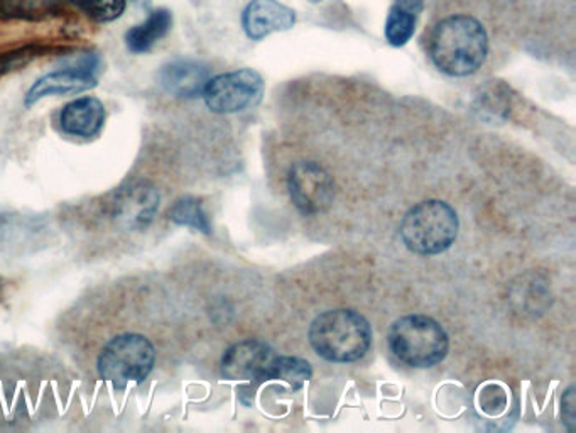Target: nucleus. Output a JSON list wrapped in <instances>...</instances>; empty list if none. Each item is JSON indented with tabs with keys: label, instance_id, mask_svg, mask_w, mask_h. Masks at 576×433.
<instances>
[{
	"label": "nucleus",
	"instance_id": "1",
	"mask_svg": "<svg viewBox=\"0 0 576 433\" xmlns=\"http://www.w3.org/2000/svg\"><path fill=\"white\" fill-rule=\"evenodd\" d=\"M489 54V36L475 17L466 14L445 17L433 27L430 58L450 77H469L482 68Z\"/></svg>",
	"mask_w": 576,
	"mask_h": 433
},
{
	"label": "nucleus",
	"instance_id": "2",
	"mask_svg": "<svg viewBox=\"0 0 576 433\" xmlns=\"http://www.w3.org/2000/svg\"><path fill=\"white\" fill-rule=\"evenodd\" d=\"M309 342L323 359L354 362L366 356L371 347L372 330L357 311L332 310L311 323Z\"/></svg>",
	"mask_w": 576,
	"mask_h": 433
},
{
	"label": "nucleus",
	"instance_id": "3",
	"mask_svg": "<svg viewBox=\"0 0 576 433\" xmlns=\"http://www.w3.org/2000/svg\"><path fill=\"white\" fill-rule=\"evenodd\" d=\"M156 365V347L150 338L136 332L115 335L97 357V372L115 390L127 384L141 383L150 377Z\"/></svg>",
	"mask_w": 576,
	"mask_h": 433
},
{
	"label": "nucleus",
	"instance_id": "4",
	"mask_svg": "<svg viewBox=\"0 0 576 433\" xmlns=\"http://www.w3.org/2000/svg\"><path fill=\"white\" fill-rule=\"evenodd\" d=\"M394 356L411 368H432L448 353V335L436 320L409 315L397 320L389 332Z\"/></svg>",
	"mask_w": 576,
	"mask_h": 433
},
{
	"label": "nucleus",
	"instance_id": "5",
	"mask_svg": "<svg viewBox=\"0 0 576 433\" xmlns=\"http://www.w3.org/2000/svg\"><path fill=\"white\" fill-rule=\"evenodd\" d=\"M458 234L457 212L439 200H427L412 207L401 224V235L412 253L439 254L447 251Z\"/></svg>",
	"mask_w": 576,
	"mask_h": 433
},
{
	"label": "nucleus",
	"instance_id": "6",
	"mask_svg": "<svg viewBox=\"0 0 576 433\" xmlns=\"http://www.w3.org/2000/svg\"><path fill=\"white\" fill-rule=\"evenodd\" d=\"M264 80L254 69H235L206 81L203 99L215 114H235L259 104Z\"/></svg>",
	"mask_w": 576,
	"mask_h": 433
},
{
	"label": "nucleus",
	"instance_id": "7",
	"mask_svg": "<svg viewBox=\"0 0 576 433\" xmlns=\"http://www.w3.org/2000/svg\"><path fill=\"white\" fill-rule=\"evenodd\" d=\"M161 196L148 181L124 187L108 202V214L117 226L127 230H142L153 222Z\"/></svg>",
	"mask_w": 576,
	"mask_h": 433
},
{
	"label": "nucleus",
	"instance_id": "8",
	"mask_svg": "<svg viewBox=\"0 0 576 433\" xmlns=\"http://www.w3.org/2000/svg\"><path fill=\"white\" fill-rule=\"evenodd\" d=\"M290 193L293 204L306 215H317L332 205L333 180L329 173L313 162L296 163L290 171Z\"/></svg>",
	"mask_w": 576,
	"mask_h": 433
},
{
	"label": "nucleus",
	"instance_id": "9",
	"mask_svg": "<svg viewBox=\"0 0 576 433\" xmlns=\"http://www.w3.org/2000/svg\"><path fill=\"white\" fill-rule=\"evenodd\" d=\"M274 359V351L268 344L248 339L227 349L221 357V374L232 381L268 380Z\"/></svg>",
	"mask_w": 576,
	"mask_h": 433
},
{
	"label": "nucleus",
	"instance_id": "10",
	"mask_svg": "<svg viewBox=\"0 0 576 433\" xmlns=\"http://www.w3.org/2000/svg\"><path fill=\"white\" fill-rule=\"evenodd\" d=\"M296 24V12L278 0H253L242 12V27L247 38L259 41L272 33L290 31Z\"/></svg>",
	"mask_w": 576,
	"mask_h": 433
},
{
	"label": "nucleus",
	"instance_id": "11",
	"mask_svg": "<svg viewBox=\"0 0 576 433\" xmlns=\"http://www.w3.org/2000/svg\"><path fill=\"white\" fill-rule=\"evenodd\" d=\"M212 68L195 60H172L159 72V84L166 92L180 99H195L202 95L206 81L210 80Z\"/></svg>",
	"mask_w": 576,
	"mask_h": 433
},
{
	"label": "nucleus",
	"instance_id": "12",
	"mask_svg": "<svg viewBox=\"0 0 576 433\" xmlns=\"http://www.w3.org/2000/svg\"><path fill=\"white\" fill-rule=\"evenodd\" d=\"M97 85H99L97 75L81 74L72 68H57L56 72H51L33 84L31 89L27 90L24 105L33 107L47 97L77 95L95 89Z\"/></svg>",
	"mask_w": 576,
	"mask_h": 433
},
{
	"label": "nucleus",
	"instance_id": "13",
	"mask_svg": "<svg viewBox=\"0 0 576 433\" xmlns=\"http://www.w3.org/2000/svg\"><path fill=\"white\" fill-rule=\"evenodd\" d=\"M105 107L97 97H80L63 107L60 124L63 131L77 138H93L102 131Z\"/></svg>",
	"mask_w": 576,
	"mask_h": 433
},
{
	"label": "nucleus",
	"instance_id": "14",
	"mask_svg": "<svg viewBox=\"0 0 576 433\" xmlns=\"http://www.w3.org/2000/svg\"><path fill=\"white\" fill-rule=\"evenodd\" d=\"M172 12L166 8L154 9L138 26L126 33V47L130 53H150L161 39L171 31Z\"/></svg>",
	"mask_w": 576,
	"mask_h": 433
},
{
	"label": "nucleus",
	"instance_id": "15",
	"mask_svg": "<svg viewBox=\"0 0 576 433\" xmlns=\"http://www.w3.org/2000/svg\"><path fill=\"white\" fill-rule=\"evenodd\" d=\"M423 12V0H396L387 14L386 35L391 47H406L417 33L418 17Z\"/></svg>",
	"mask_w": 576,
	"mask_h": 433
},
{
	"label": "nucleus",
	"instance_id": "16",
	"mask_svg": "<svg viewBox=\"0 0 576 433\" xmlns=\"http://www.w3.org/2000/svg\"><path fill=\"white\" fill-rule=\"evenodd\" d=\"M60 4L54 0H0V21L41 23L56 17Z\"/></svg>",
	"mask_w": 576,
	"mask_h": 433
},
{
	"label": "nucleus",
	"instance_id": "17",
	"mask_svg": "<svg viewBox=\"0 0 576 433\" xmlns=\"http://www.w3.org/2000/svg\"><path fill=\"white\" fill-rule=\"evenodd\" d=\"M169 219L176 226L191 227V229L200 230L203 234H210V220L206 217L202 204L199 200L184 196L178 200L171 208H169Z\"/></svg>",
	"mask_w": 576,
	"mask_h": 433
},
{
	"label": "nucleus",
	"instance_id": "18",
	"mask_svg": "<svg viewBox=\"0 0 576 433\" xmlns=\"http://www.w3.org/2000/svg\"><path fill=\"white\" fill-rule=\"evenodd\" d=\"M309 378H311V366L308 360L299 359V357L276 356L268 374V380L284 381L293 387L303 386Z\"/></svg>",
	"mask_w": 576,
	"mask_h": 433
},
{
	"label": "nucleus",
	"instance_id": "19",
	"mask_svg": "<svg viewBox=\"0 0 576 433\" xmlns=\"http://www.w3.org/2000/svg\"><path fill=\"white\" fill-rule=\"evenodd\" d=\"M85 16L100 24L114 23L124 16L127 9V0H68Z\"/></svg>",
	"mask_w": 576,
	"mask_h": 433
},
{
	"label": "nucleus",
	"instance_id": "20",
	"mask_svg": "<svg viewBox=\"0 0 576 433\" xmlns=\"http://www.w3.org/2000/svg\"><path fill=\"white\" fill-rule=\"evenodd\" d=\"M48 51H50V48L41 47V44H27V47L16 48V50L2 53L0 54V75L17 72V69L35 62L36 58L42 56Z\"/></svg>",
	"mask_w": 576,
	"mask_h": 433
},
{
	"label": "nucleus",
	"instance_id": "21",
	"mask_svg": "<svg viewBox=\"0 0 576 433\" xmlns=\"http://www.w3.org/2000/svg\"><path fill=\"white\" fill-rule=\"evenodd\" d=\"M481 408L487 415H500L508 407V395H505L504 387L499 384H487L482 387L481 395Z\"/></svg>",
	"mask_w": 576,
	"mask_h": 433
},
{
	"label": "nucleus",
	"instance_id": "22",
	"mask_svg": "<svg viewBox=\"0 0 576 433\" xmlns=\"http://www.w3.org/2000/svg\"><path fill=\"white\" fill-rule=\"evenodd\" d=\"M60 68H72L81 72V74L97 75V69L100 68L99 53L81 51L77 54H65L60 60Z\"/></svg>",
	"mask_w": 576,
	"mask_h": 433
},
{
	"label": "nucleus",
	"instance_id": "23",
	"mask_svg": "<svg viewBox=\"0 0 576 433\" xmlns=\"http://www.w3.org/2000/svg\"><path fill=\"white\" fill-rule=\"evenodd\" d=\"M311 2H321V0H311Z\"/></svg>",
	"mask_w": 576,
	"mask_h": 433
}]
</instances>
